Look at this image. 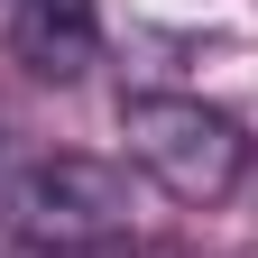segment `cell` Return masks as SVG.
Wrapping results in <instances>:
<instances>
[{
	"mask_svg": "<svg viewBox=\"0 0 258 258\" xmlns=\"http://www.w3.org/2000/svg\"><path fill=\"white\" fill-rule=\"evenodd\" d=\"M120 139H129V166L194 212L231 203L249 175V129L194 92H120Z\"/></svg>",
	"mask_w": 258,
	"mask_h": 258,
	"instance_id": "obj_1",
	"label": "cell"
},
{
	"mask_svg": "<svg viewBox=\"0 0 258 258\" xmlns=\"http://www.w3.org/2000/svg\"><path fill=\"white\" fill-rule=\"evenodd\" d=\"M0 212H10V231L28 249H120L129 240V212H139V194L111 157H28V166L0 175Z\"/></svg>",
	"mask_w": 258,
	"mask_h": 258,
	"instance_id": "obj_2",
	"label": "cell"
},
{
	"mask_svg": "<svg viewBox=\"0 0 258 258\" xmlns=\"http://www.w3.org/2000/svg\"><path fill=\"white\" fill-rule=\"evenodd\" d=\"M10 46H19L28 74L74 83L83 64H92V10H64V0H19V10H10Z\"/></svg>",
	"mask_w": 258,
	"mask_h": 258,
	"instance_id": "obj_3",
	"label": "cell"
},
{
	"mask_svg": "<svg viewBox=\"0 0 258 258\" xmlns=\"http://www.w3.org/2000/svg\"><path fill=\"white\" fill-rule=\"evenodd\" d=\"M28 258H120V249H28Z\"/></svg>",
	"mask_w": 258,
	"mask_h": 258,
	"instance_id": "obj_4",
	"label": "cell"
},
{
	"mask_svg": "<svg viewBox=\"0 0 258 258\" xmlns=\"http://www.w3.org/2000/svg\"><path fill=\"white\" fill-rule=\"evenodd\" d=\"M64 10H92V0H64Z\"/></svg>",
	"mask_w": 258,
	"mask_h": 258,
	"instance_id": "obj_5",
	"label": "cell"
}]
</instances>
